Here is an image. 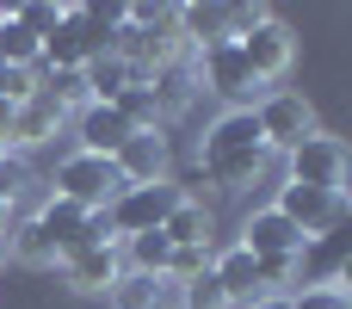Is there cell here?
<instances>
[{"label": "cell", "mask_w": 352, "mask_h": 309, "mask_svg": "<svg viewBox=\"0 0 352 309\" xmlns=\"http://www.w3.org/2000/svg\"><path fill=\"white\" fill-rule=\"evenodd\" d=\"M266 142H260V124H254V111H223L210 130H204V149H198V167H204V180L210 186H223V192H241L260 167H266Z\"/></svg>", "instance_id": "6da1fadb"}, {"label": "cell", "mask_w": 352, "mask_h": 309, "mask_svg": "<svg viewBox=\"0 0 352 309\" xmlns=\"http://www.w3.org/2000/svg\"><path fill=\"white\" fill-rule=\"evenodd\" d=\"M118 192H124L118 167H111L105 155H87V149L62 155V161H56V173H50V198H62V204H80V211H105Z\"/></svg>", "instance_id": "7a4b0ae2"}, {"label": "cell", "mask_w": 352, "mask_h": 309, "mask_svg": "<svg viewBox=\"0 0 352 309\" xmlns=\"http://www.w3.org/2000/svg\"><path fill=\"white\" fill-rule=\"evenodd\" d=\"M198 87L204 93H217V99H229V111H254L260 105V81H254V68L241 62V50H235V37L229 43H210V50H198Z\"/></svg>", "instance_id": "3957f363"}, {"label": "cell", "mask_w": 352, "mask_h": 309, "mask_svg": "<svg viewBox=\"0 0 352 309\" xmlns=\"http://www.w3.org/2000/svg\"><path fill=\"white\" fill-rule=\"evenodd\" d=\"M179 198H186V192H179L173 180H161V186H124V192L105 204V223H111V235H118V242H130V235L161 229V223H167V211H173Z\"/></svg>", "instance_id": "277c9868"}, {"label": "cell", "mask_w": 352, "mask_h": 309, "mask_svg": "<svg viewBox=\"0 0 352 309\" xmlns=\"http://www.w3.org/2000/svg\"><path fill=\"white\" fill-rule=\"evenodd\" d=\"M254 124H260V142H266V149H285V155H291V149L316 130V105H309L303 93H291V87H272V93H260Z\"/></svg>", "instance_id": "5b68a950"}, {"label": "cell", "mask_w": 352, "mask_h": 309, "mask_svg": "<svg viewBox=\"0 0 352 309\" xmlns=\"http://www.w3.org/2000/svg\"><path fill=\"white\" fill-rule=\"evenodd\" d=\"M303 242L309 235H334L340 229V217H346V192H322V186H278V204H272Z\"/></svg>", "instance_id": "8992f818"}, {"label": "cell", "mask_w": 352, "mask_h": 309, "mask_svg": "<svg viewBox=\"0 0 352 309\" xmlns=\"http://www.w3.org/2000/svg\"><path fill=\"white\" fill-rule=\"evenodd\" d=\"M291 186H322V192H346V142L328 130H309L291 149Z\"/></svg>", "instance_id": "52a82bcc"}, {"label": "cell", "mask_w": 352, "mask_h": 309, "mask_svg": "<svg viewBox=\"0 0 352 309\" xmlns=\"http://www.w3.org/2000/svg\"><path fill=\"white\" fill-rule=\"evenodd\" d=\"M93 56H105V37L87 25V6H62V25L43 37V62L37 68H87Z\"/></svg>", "instance_id": "ba28073f"}, {"label": "cell", "mask_w": 352, "mask_h": 309, "mask_svg": "<svg viewBox=\"0 0 352 309\" xmlns=\"http://www.w3.org/2000/svg\"><path fill=\"white\" fill-rule=\"evenodd\" d=\"M235 50H241V62L254 68V81L266 87V81H278V74L291 68V56H297V37H291V25H278V19H260L248 37H235Z\"/></svg>", "instance_id": "9c48e42d"}, {"label": "cell", "mask_w": 352, "mask_h": 309, "mask_svg": "<svg viewBox=\"0 0 352 309\" xmlns=\"http://www.w3.org/2000/svg\"><path fill=\"white\" fill-rule=\"evenodd\" d=\"M62 124H68V111H62V105H56V99H50V93L37 87V93H31V99H25L19 111H12V124H6V136H0V149H6V155H25V149L50 142V136H56Z\"/></svg>", "instance_id": "30bf717a"}, {"label": "cell", "mask_w": 352, "mask_h": 309, "mask_svg": "<svg viewBox=\"0 0 352 309\" xmlns=\"http://www.w3.org/2000/svg\"><path fill=\"white\" fill-rule=\"evenodd\" d=\"M111 167H118L124 186H161V180H167V136H161V130H136V136L111 155Z\"/></svg>", "instance_id": "8fae6325"}, {"label": "cell", "mask_w": 352, "mask_h": 309, "mask_svg": "<svg viewBox=\"0 0 352 309\" xmlns=\"http://www.w3.org/2000/svg\"><path fill=\"white\" fill-rule=\"evenodd\" d=\"M56 266H62V285H68V291H80V297L111 291V285H118V273H124L118 248H74V254H62Z\"/></svg>", "instance_id": "7c38bea8"}, {"label": "cell", "mask_w": 352, "mask_h": 309, "mask_svg": "<svg viewBox=\"0 0 352 309\" xmlns=\"http://www.w3.org/2000/svg\"><path fill=\"white\" fill-rule=\"evenodd\" d=\"M241 248L254 254V260H297V248H303V235L266 204V211H254L248 223H241Z\"/></svg>", "instance_id": "4fadbf2b"}, {"label": "cell", "mask_w": 352, "mask_h": 309, "mask_svg": "<svg viewBox=\"0 0 352 309\" xmlns=\"http://www.w3.org/2000/svg\"><path fill=\"white\" fill-rule=\"evenodd\" d=\"M210 279H217V291L229 297V309H235V303L248 309L254 297H260V260H254L241 242L223 248V254H210Z\"/></svg>", "instance_id": "5bb4252c"}, {"label": "cell", "mask_w": 352, "mask_h": 309, "mask_svg": "<svg viewBox=\"0 0 352 309\" xmlns=\"http://www.w3.org/2000/svg\"><path fill=\"white\" fill-rule=\"evenodd\" d=\"M74 130H80V149H87V155H105V161L136 136L111 105H87V111H74Z\"/></svg>", "instance_id": "9a60e30c"}, {"label": "cell", "mask_w": 352, "mask_h": 309, "mask_svg": "<svg viewBox=\"0 0 352 309\" xmlns=\"http://www.w3.org/2000/svg\"><path fill=\"white\" fill-rule=\"evenodd\" d=\"M340 273H346V242L340 235H309L297 248V279L303 285H340Z\"/></svg>", "instance_id": "2e32d148"}, {"label": "cell", "mask_w": 352, "mask_h": 309, "mask_svg": "<svg viewBox=\"0 0 352 309\" xmlns=\"http://www.w3.org/2000/svg\"><path fill=\"white\" fill-rule=\"evenodd\" d=\"M210 229H217V217H210L198 198H179V204L167 211V223H161V235H167L173 248H210Z\"/></svg>", "instance_id": "e0dca14e"}, {"label": "cell", "mask_w": 352, "mask_h": 309, "mask_svg": "<svg viewBox=\"0 0 352 309\" xmlns=\"http://www.w3.org/2000/svg\"><path fill=\"white\" fill-rule=\"evenodd\" d=\"M148 93H155V111H161V118H173V111H186V105H192L198 74H192L186 62H167V68H155V74H148Z\"/></svg>", "instance_id": "ac0fdd59"}, {"label": "cell", "mask_w": 352, "mask_h": 309, "mask_svg": "<svg viewBox=\"0 0 352 309\" xmlns=\"http://www.w3.org/2000/svg\"><path fill=\"white\" fill-rule=\"evenodd\" d=\"M0 62H6V68H37V62H43V37H31V31L12 19V6H0Z\"/></svg>", "instance_id": "d6986e66"}, {"label": "cell", "mask_w": 352, "mask_h": 309, "mask_svg": "<svg viewBox=\"0 0 352 309\" xmlns=\"http://www.w3.org/2000/svg\"><path fill=\"white\" fill-rule=\"evenodd\" d=\"M80 74H87V99H93V105H111V99H118V93H124V87L136 81V74H130V68H124V62H118L111 50H105V56H93V62H87Z\"/></svg>", "instance_id": "ffe728a7"}, {"label": "cell", "mask_w": 352, "mask_h": 309, "mask_svg": "<svg viewBox=\"0 0 352 309\" xmlns=\"http://www.w3.org/2000/svg\"><path fill=\"white\" fill-rule=\"evenodd\" d=\"M37 87L62 105V111H87L93 99H87V74L80 68H37Z\"/></svg>", "instance_id": "44dd1931"}, {"label": "cell", "mask_w": 352, "mask_h": 309, "mask_svg": "<svg viewBox=\"0 0 352 309\" xmlns=\"http://www.w3.org/2000/svg\"><path fill=\"white\" fill-rule=\"evenodd\" d=\"M161 291H167V279H142V273H118V285L105 291L111 309H167L161 303Z\"/></svg>", "instance_id": "7402d4cb"}, {"label": "cell", "mask_w": 352, "mask_h": 309, "mask_svg": "<svg viewBox=\"0 0 352 309\" xmlns=\"http://www.w3.org/2000/svg\"><path fill=\"white\" fill-rule=\"evenodd\" d=\"M111 111H118L130 130H161V111H155V93H148V81H130V87L111 99Z\"/></svg>", "instance_id": "603a6c76"}, {"label": "cell", "mask_w": 352, "mask_h": 309, "mask_svg": "<svg viewBox=\"0 0 352 309\" xmlns=\"http://www.w3.org/2000/svg\"><path fill=\"white\" fill-rule=\"evenodd\" d=\"M12 19H19L31 37H50V31L62 25V6H50V0H19V6H12Z\"/></svg>", "instance_id": "cb8c5ba5"}, {"label": "cell", "mask_w": 352, "mask_h": 309, "mask_svg": "<svg viewBox=\"0 0 352 309\" xmlns=\"http://www.w3.org/2000/svg\"><path fill=\"white\" fill-rule=\"evenodd\" d=\"M210 254H217V248H173V260H167V285H192L198 273H210Z\"/></svg>", "instance_id": "d4e9b609"}, {"label": "cell", "mask_w": 352, "mask_h": 309, "mask_svg": "<svg viewBox=\"0 0 352 309\" xmlns=\"http://www.w3.org/2000/svg\"><path fill=\"white\" fill-rule=\"evenodd\" d=\"M25 186H37V180H31V167H25V155H6V149H0V198H6V204H19V198H25Z\"/></svg>", "instance_id": "484cf974"}, {"label": "cell", "mask_w": 352, "mask_h": 309, "mask_svg": "<svg viewBox=\"0 0 352 309\" xmlns=\"http://www.w3.org/2000/svg\"><path fill=\"white\" fill-rule=\"evenodd\" d=\"M179 309H229V297L217 291V279H210V273H198L192 285H179Z\"/></svg>", "instance_id": "4316f807"}, {"label": "cell", "mask_w": 352, "mask_h": 309, "mask_svg": "<svg viewBox=\"0 0 352 309\" xmlns=\"http://www.w3.org/2000/svg\"><path fill=\"white\" fill-rule=\"evenodd\" d=\"M31 93H37V68H6V74H0V99H6L12 111H19Z\"/></svg>", "instance_id": "83f0119b"}, {"label": "cell", "mask_w": 352, "mask_h": 309, "mask_svg": "<svg viewBox=\"0 0 352 309\" xmlns=\"http://www.w3.org/2000/svg\"><path fill=\"white\" fill-rule=\"evenodd\" d=\"M291 309H352V303H346L340 285H303V291L291 297Z\"/></svg>", "instance_id": "f1b7e54d"}, {"label": "cell", "mask_w": 352, "mask_h": 309, "mask_svg": "<svg viewBox=\"0 0 352 309\" xmlns=\"http://www.w3.org/2000/svg\"><path fill=\"white\" fill-rule=\"evenodd\" d=\"M248 309H291V291H260Z\"/></svg>", "instance_id": "f546056e"}, {"label": "cell", "mask_w": 352, "mask_h": 309, "mask_svg": "<svg viewBox=\"0 0 352 309\" xmlns=\"http://www.w3.org/2000/svg\"><path fill=\"white\" fill-rule=\"evenodd\" d=\"M6 223H12V204H6V198H0V235H6Z\"/></svg>", "instance_id": "4dcf8cb0"}, {"label": "cell", "mask_w": 352, "mask_h": 309, "mask_svg": "<svg viewBox=\"0 0 352 309\" xmlns=\"http://www.w3.org/2000/svg\"><path fill=\"white\" fill-rule=\"evenodd\" d=\"M0 254H6V242H0Z\"/></svg>", "instance_id": "1f68e13d"}]
</instances>
